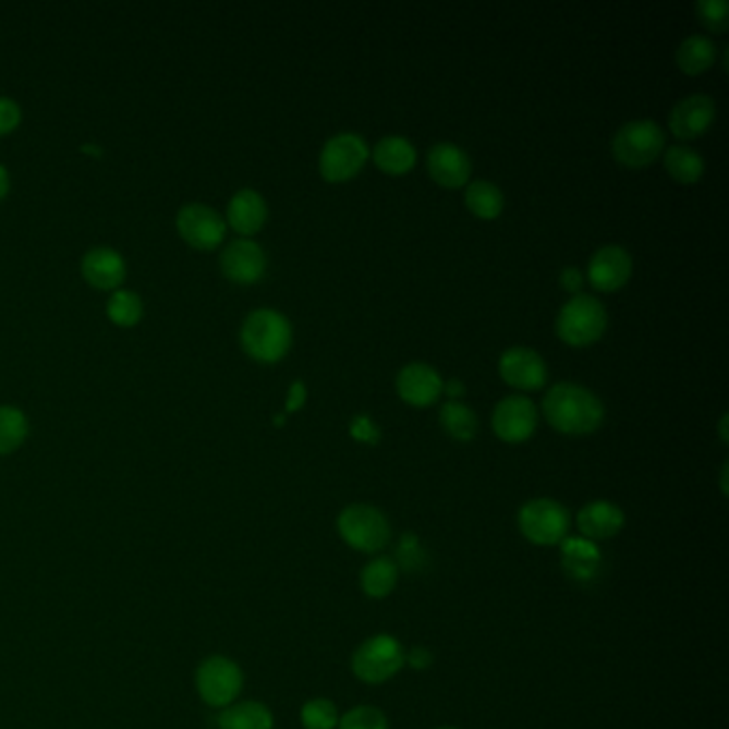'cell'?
<instances>
[{"instance_id": "6da1fadb", "label": "cell", "mask_w": 729, "mask_h": 729, "mask_svg": "<svg viewBox=\"0 0 729 729\" xmlns=\"http://www.w3.org/2000/svg\"><path fill=\"white\" fill-rule=\"evenodd\" d=\"M542 409L548 424L569 437L591 435L599 430L606 420V409L597 393L567 381L550 388L544 396Z\"/></svg>"}, {"instance_id": "7a4b0ae2", "label": "cell", "mask_w": 729, "mask_h": 729, "mask_svg": "<svg viewBox=\"0 0 729 729\" xmlns=\"http://www.w3.org/2000/svg\"><path fill=\"white\" fill-rule=\"evenodd\" d=\"M240 342L244 351L264 364L282 360L293 342L291 321L275 308L253 311L240 330Z\"/></svg>"}, {"instance_id": "3957f363", "label": "cell", "mask_w": 729, "mask_h": 729, "mask_svg": "<svg viewBox=\"0 0 729 729\" xmlns=\"http://www.w3.org/2000/svg\"><path fill=\"white\" fill-rule=\"evenodd\" d=\"M606 306L588 293H575L557 315V337L569 347H591L606 335Z\"/></svg>"}, {"instance_id": "277c9868", "label": "cell", "mask_w": 729, "mask_h": 729, "mask_svg": "<svg viewBox=\"0 0 729 729\" xmlns=\"http://www.w3.org/2000/svg\"><path fill=\"white\" fill-rule=\"evenodd\" d=\"M337 526L342 542L349 548L366 555L381 552L392 539L388 515L379 507L368 503L344 507L338 515Z\"/></svg>"}, {"instance_id": "5b68a950", "label": "cell", "mask_w": 729, "mask_h": 729, "mask_svg": "<svg viewBox=\"0 0 729 729\" xmlns=\"http://www.w3.org/2000/svg\"><path fill=\"white\" fill-rule=\"evenodd\" d=\"M518 528L526 542L539 548L561 546L569 537L571 513L555 499H533L518 511Z\"/></svg>"}, {"instance_id": "8992f818", "label": "cell", "mask_w": 729, "mask_h": 729, "mask_svg": "<svg viewBox=\"0 0 729 729\" xmlns=\"http://www.w3.org/2000/svg\"><path fill=\"white\" fill-rule=\"evenodd\" d=\"M666 148L664 129L651 118H635L622 124L612 139V155L627 168H646L655 163Z\"/></svg>"}, {"instance_id": "52a82bcc", "label": "cell", "mask_w": 729, "mask_h": 729, "mask_svg": "<svg viewBox=\"0 0 729 729\" xmlns=\"http://www.w3.org/2000/svg\"><path fill=\"white\" fill-rule=\"evenodd\" d=\"M406 664L402 644L388 633L364 640L351 657V670L366 684H384L392 680Z\"/></svg>"}, {"instance_id": "ba28073f", "label": "cell", "mask_w": 729, "mask_h": 729, "mask_svg": "<svg viewBox=\"0 0 729 729\" xmlns=\"http://www.w3.org/2000/svg\"><path fill=\"white\" fill-rule=\"evenodd\" d=\"M370 157L366 139L357 133H338L330 137L319 155V171L328 182H344L357 175Z\"/></svg>"}, {"instance_id": "9c48e42d", "label": "cell", "mask_w": 729, "mask_h": 729, "mask_svg": "<svg viewBox=\"0 0 729 729\" xmlns=\"http://www.w3.org/2000/svg\"><path fill=\"white\" fill-rule=\"evenodd\" d=\"M537 406L531 398L513 393L503 398L493 413V430L506 444H524L533 437L537 428Z\"/></svg>"}, {"instance_id": "30bf717a", "label": "cell", "mask_w": 729, "mask_h": 729, "mask_svg": "<svg viewBox=\"0 0 729 729\" xmlns=\"http://www.w3.org/2000/svg\"><path fill=\"white\" fill-rule=\"evenodd\" d=\"M197 691L206 704L227 708L242 691V672L224 657H210L197 670Z\"/></svg>"}, {"instance_id": "8fae6325", "label": "cell", "mask_w": 729, "mask_h": 729, "mask_svg": "<svg viewBox=\"0 0 729 729\" xmlns=\"http://www.w3.org/2000/svg\"><path fill=\"white\" fill-rule=\"evenodd\" d=\"M499 373L507 386L524 392H533L546 386L548 364L528 347H511L499 360Z\"/></svg>"}, {"instance_id": "7c38bea8", "label": "cell", "mask_w": 729, "mask_h": 729, "mask_svg": "<svg viewBox=\"0 0 729 729\" xmlns=\"http://www.w3.org/2000/svg\"><path fill=\"white\" fill-rule=\"evenodd\" d=\"M175 224L180 235L195 248H215L224 238V219L210 206L193 202L178 210Z\"/></svg>"}, {"instance_id": "4fadbf2b", "label": "cell", "mask_w": 729, "mask_h": 729, "mask_svg": "<svg viewBox=\"0 0 729 729\" xmlns=\"http://www.w3.org/2000/svg\"><path fill=\"white\" fill-rule=\"evenodd\" d=\"M633 272V259L627 248L618 244L602 246L588 262L586 277L588 282L604 293L618 291L622 284L631 279Z\"/></svg>"}, {"instance_id": "5bb4252c", "label": "cell", "mask_w": 729, "mask_h": 729, "mask_svg": "<svg viewBox=\"0 0 729 729\" xmlns=\"http://www.w3.org/2000/svg\"><path fill=\"white\" fill-rule=\"evenodd\" d=\"M398 396L413 406H430L444 393V377L424 362H411L396 377Z\"/></svg>"}, {"instance_id": "9a60e30c", "label": "cell", "mask_w": 729, "mask_h": 729, "mask_svg": "<svg viewBox=\"0 0 729 729\" xmlns=\"http://www.w3.org/2000/svg\"><path fill=\"white\" fill-rule=\"evenodd\" d=\"M428 173L433 180L446 189H460L469 184L473 163L464 148L451 144V142H439L428 150L426 157Z\"/></svg>"}, {"instance_id": "2e32d148", "label": "cell", "mask_w": 729, "mask_h": 729, "mask_svg": "<svg viewBox=\"0 0 729 729\" xmlns=\"http://www.w3.org/2000/svg\"><path fill=\"white\" fill-rule=\"evenodd\" d=\"M268 259L264 248L255 240H231L221 253L224 277L235 282L259 281L266 272Z\"/></svg>"}, {"instance_id": "e0dca14e", "label": "cell", "mask_w": 729, "mask_h": 729, "mask_svg": "<svg viewBox=\"0 0 729 729\" xmlns=\"http://www.w3.org/2000/svg\"><path fill=\"white\" fill-rule=\"evenodd\" d=\"M717 116L715 99L708 95H689L680 99L670 112V129L680 139H695L704 135Z\"/></svg>"}, {"instance_id": "ac0fdd59", "label": "cell", "mask_w": 729, "mask_h": 729, "mask_svg": "<svg viewBox=\"0 0 729 729\" xmlns=\"http://www.w3.org/2000/svg\"><path fill=\"white\" fill-rule=\"evenodd\" d=\"M580 537L591 542H606L617 537L624 526V511L612 501H591L578 511L575 518Z\"/></svg>"}, {"instance_id": "d6986e66", "label": "cell", "mask_w": 729, "mask_h": 729, "mask_svg": "<svg viewBox=\"0 0 729 729\" xmlns=\"http://www.w3.org/2000/svg\"><path fill=\"white\" fill-rule=\"evenodd\" d=\"M268 219V204L255 189H240L227 206V223L238 233L251 235L259 231Z\"/></svg>"}, {"instance_id": "ffe728a7", "label": "cell", "mask_w": 729, "mask_h": 729, "mask_svg": "<svg viewBox=\"0 0 729 729\" xmlns=\"http://www.w3.org/2000/svg\"><path fill=\"white\" fill-rule=\"evenodd\" d=\"M126 266L118 251L110 246H95L82 259V275L97 289H116L124 279Z\"/></svg>"}, {"instance_id": "44dd1931", "label": "cell", "mask_w": 729, "mask_h": 729, "mask_svg": "<svg viewBox=\"0 0 729 729\" xmlns=\"http://www.w3.org/2000/svg\"><path fill=\"white\" fill-rule=\"evenodd\" d=\"M561 564L569 578L578 582H588L599 573L602 550L595 542L584 537H567L561 546Z\"/></svg>"}, {"instance_id": "7402d4cb", "label": "cell", "mask_w": 729, "mask_h": 729, "mask_svg": "<svg viewBox=\"0 0 729 729\" xmlns=\"http://www.w3.org/2000/svg\"><path fill=\"white\" fill-rule=\"evenodd\" d=\"M373 161L375 166L390 173V175H402L409 173L417 163V150L415 146L402 137V135H388L381 137L373 148Z\"/></svg>"}, {"instance_id": "603a6c76", "label": "cell", "mask_w": 729, "mask_h": 729, "mask_svg": "<svg viewBox=\"0 0 729 729\" xmlns=\"http://www.w3.org/2000/svg\"><path fill=\"white\" fill-rule=\"evenodd\" d=\"M717 60V44L708 35H689L676 50V64L687 75L708 71Z\"/></svg>"}, {"instance_id": "cb8c5ba5", "label": "cell", "mask_w": 729, "mask_h": 729, "mask_svg": "<svg viewBox=\"0 0 729 729\" xmlns=\"http://www.w3.org/2000/svg\"><path fill=\"white\" fill-rule=\"evenodd\" d=\"M464 202L466 208L486 221H493L497 217H501L503 208H506V197L503 191L490 182V180H473L466 184L464 191Z\"/></svg>"}, {"instance_id": "d4e9b609", "label": "cell", "mask_w": 729, "mask_h": 729, "mask_svg": "<svg viewBox=\"0 0 729 729\" xmlns=\"http://www.w3.org/2000/svg\"><path fill=\"white\" fill-rule=\"evenodd\" d=\"M398 575H400V569L392 559L375 557L362 569V575H360L362 591L370 599H386L388 595H392L398 584Z\"/></svg>"}, {"instance_id": "484cf974", "label": "cell", "mask_w": 729, "mask_h": 729, "mask_svg": "<svg viewBox=\"0 0 729 729\" xmlns=\"http://www.w3.org/2000/svg\"><path fill=\"white\" fill-rule=\"evenodd\" d=\"M221 729H272L275 717L266 704L259 702H242L235 706H227L219 715Z\"/></svg>"}, {"instance_id": "4316f807", "label": "cell", "mask_w": 729, "mask_h": 729, "mask_svg": "<svg viewBox=\"0 0 729 729\" xmlns=\"http://www.w3.org/2000/svg\"><path fill=\"white\" fill-rule=\"evenodd\" d=\"M439 422L444 430L455 441L475 439L477 428H479L475 411L460 400H449L439 409Z\"/></svg>"}, {"instance_id": "83f0119b", "label": "cell", "mask_w": 729, "mask_h": 729, "mask_svg": "<svg viewBox=\"0 0 729 729\" xmlns=\"http://www.w3.org/2000/svg\"><path fill=\"white\" fill-rule=\"evenodd\" d=\"M664 166H666V171L672 175L673 180L680 182V184H693L706 171L704 157L689 146L668 148V153L664 155Z\"/></svg>"}, {"instance_id": "f1b7e54d", "label": "cell", "mask_w": 729, "mask_h": 729, "mask_svg": "<svg viewBox=\"0 0 729 729\" xmlns=\"http://www.w3.org/2000/svg\"><path fill=\"white\" fill-rule=\"evenodd\" d=\"M28 435V420L24 411L11 404L0 406V453H11L24 444Z\"/></svg>"}, {"instance_id": "f546056e", "label": "cell", "mask_w": 729, "mask_h": 729, "mask_svg": "<svg viewBox=\"0 0 729 729\" xmlns=\"http://www.w3.org/2000/svg\"><path fill=\"white\" fill-rule=\"evenodd\" d=\"M108 315L118 326H124V328L135 326L144 315V302L135 291L118 289L113 291L108 302Z\"/></svg>"}, {"instance_id": "4dcf8cb0", "label": "cell", "mask_w": 729, "mask_h": 729, "mask_svg": "<svg viewBox=\"0 0 729 729\" xmlns=\"http://www.w3.org/2000/svg\"><path fill=\"white\" fill-rule=\"evenodd\" d=\"M300 719H302L304 729H337L340 715L332 700L317 697L302 706Z\"/></svg>"}, {"instance_id": "1f68e13d", "label": "cell", "mask_w": 729, "mask_h": 729, "mask_svg": "<svg viewBox=\"0 0 729 729\" xmlns=\"http://www.w3.org/2000/svg\"><path fill=\"white\" fill-rule=\"evenodd\" d=\"M337 729H390V721L386 713L377 706L362 704L353 706L338 719Z\"/></svg>"}, {"instance_id": "d6a6232c", "label": "cell", "mask_w": 729, "mask_h": 729, "mask_svg": "<svg viewBox=\"0 0 729 729\" xmlns=\"http://www.w3.org/2000/svg\"><path fill=\"white\" fill-rule=\"evenodd\" d=\"M695 13H697L700 22L713 33H724L728 28V0H700V2H695Z\"/></svg>"}, {"instance_id": "836d02e7", "label": "cell", "mask_w": 729, "mask_h": 729, "mask_svg": "<svg viewBox=\"0 0 729 729\" xmlns=\"http://www.w3.org/2000/svg\"><path fill=\"white\" fill-rule=\"evenodd\" d=\"M351 437L357 439V441H364V444H377L381 433L377 428V424L366 417V415H357L353 422H351Z\"/></svg>"}, {"instance_id": "e575fe53", "label": "cell", "mask_w": 729, "mask_h": 729, "mask_svg": "<svg viewBox=\"0 0 729 729\" xmlns=\"http://www.w3.org/2000/svg\"><path fill=\"white\" fill-rule=\"evenodd\" d=\"M20 120H22L20 106L9 97H0V133H9L20 124Z\"/></svg>"}, {"instance_id": "d590c367", "label": "cell", "mask_w": 729, "mask_h": 729, "mask_svg": "<svg viewBox=\"0 0 729 729\" xmlns=\"http://www.w3.org/2000/svg\"><path fill=\"white\" fill-rule=\"evenodd\" d=\"M561 284L569 293L575 295L582 289V284H584V275L578 268L569 266V268H564L561 272Z\"/></svg>"}, {"instance_id": "8d00e7d4", "label": "cell", "mask_w": 729, "mask_h": 729, "mask_svg": "<svg viewBox=\"0 0 729 729\" xmlns=\"http://www.w3.org/2000/svg\"><path fill=\"white\" fill-rule=\"evenodd\" d=\"M306 402V386L302 381H295L289 388V396H287V411H295Z\"/></svg>"}, {"instance_id": "74e56055", "label": "cell", "mask_w": 729, "mask_h": 729, "mask_svg": "<svg viewBox=\"0 0 729 729\" xmlns=\"http://www.w3.org/2000/svg\"><path fill=\"white\" fill-rule=\"evenodd\" d=\"M444 392L448 393L451 400H458L460 396L466 393V388L460 379H449V381H444Z\"/></svg>"}, {"instance_id": "f35d334b", "label": "cell", "mask_w": 729, "mask_h": 729, "mask_svg": "<svg viewBox=\"0 0 729 729\" xmlns=\"http://www.w3.org/2000/svg\"><path fill=\"white\" fill-rule=\"evenodd\" d=\"M7 191H9V173L4 166H0V197H4Z\"/></svg>"}, {"instance_id": "ab89813d", "label": "cell", "mask_w": 729, "mask_h": 729, "mask_svg": "<svg viewBox=\"0 0 729 729\" xmlns=\"http://www.w3.org/2000/svg\"><path fill=\"white\" fill-rule=\"evenodd\" d=\"M726 424H728V415H724L721 424H719V433H721V441L724 444H728V428H726Z\"/></svg>"}, {"instance_id": "60d3db41", "label": "cell", "mask_w": 729, "mask_h": 729, "mask_svg": "<svg viewBox=\"0 0 729 729\" xmlns=\"http://www.w3.org/2000/svg\"><path fill=\"white\" fill-rule=\"evenodd\" d=\"M439 729H455V728H439Z\"/></svg>"}]
</instances>
